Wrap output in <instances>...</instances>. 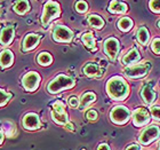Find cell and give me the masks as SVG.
<instances>
[{"label":"cell","instance_id":"277c9868","mask_svg":"<svg viewBox=\"0 0 160 150\" xmlns=\"http://www.w3.org/2000/svg\"><path fill=\"white\" fill-rule=\"evenodd\" d=\"M52 118L55 123L60 125H67L69 123V117L61 101H56L52 107Z\"/></svg>","mask_w":160,"mask_h":150},{"label":"cell","instance_id":"7c38bea8","mask_svg":"<svg viewBox=\"0 0 160 150\" xmlns=\"http://www.w3.org/2000/svg\"><path fill=\"white\" fill-rule=\"evenodd\" d=\"M149 120H150V116H149V113H148V111L145 110V109L140 108V109H137V110L134 111L133 124L136 127H141V126L147 125V124L149 123Z\"/></svg>","mask_w":160,"mask_h":150},{"label":"cell","instance_id":"d4e9b609","mask_svg":"<svg viewBox=\"0 0 160 150\" xmlns=\"http://www.w3.org/2000/svg\"><path fill=\"white\" fill-rule=\"evenodd\" d=\"M118 28H119L120 31L127 32V31H129L133 28V21L130 20L129 17H121L118 21Z\"/></svg>","mask_w":160,"mask_h":150},{"label":"cell","instance_id":"d6986e66","mask_svg":"<svg viewBox=\"0 0 160 150\" xmlns=\"http://www.w3.org/2000/svg\"><path fill=\"white\" fill-rule=\"evenodd\" d=\"M87 21H88V24L90 27L95 28V29H102L104 27V20L100 15H95V14H92L87 17Z\"/></svg>","mask_w":160,"mask_h":150},{"label":"cell","instance_id":"5bb4252c","mask_svg":"<svg viewBox=\"0 0 160 150\" xmlns=\"http://www.w3.org/2000/svg\"><path fill=\"white\" fill-rule=\"evenodd\" d=\"M40 41V36L36 34H27L22 43V49L23 52H29V50L34 49L38 46Z\"/></svg>","mask_w":160,"mask_h":150},{"label":"cell","instance_id":"4dcf8cb0","mask_svg":"<svg viewBox=\"0 0 160 150\" xmlns=\"http://www.w3.org/2000/svg\"><path fill=\"white\" fill-rule=\"evenodd\" d=\"M97 117H98V113H97L96 110H94V109H90V110H88L86 112V118L88 120H96Z\"/></svg>","mask_w":160,"mask_h":150},{"label":"cell","instance_id":"9c48e42d","mask_svg":"<svg viewBox=\"0 0 160 150\" xmlns=\"http://www.w3.org/2000/svg\"><path fill=\"white\" fill-rule=\"evenodd\" d=\"M103 48H104L105 54L108 55V57H109L111 61H114L117 59L118 53H119L120 44H119V41H118V39H116V38H113V37L108 38V39L104 41Z\"/></svg>","mask_w":160,"mask_h":150},{"label":"cell","instance_id":"836d02e7","mask_svg":"<svg viewBox=\"0 0 160 150\" xmlns=\"http://www.w3.org/2000/svg\"><path fill=\"white\" fill-rule=\"evenodd\" d=\"M96 150H110V147H109L107 143H101L100 146L97 147Z\"/></svg>","mask_w":160,"mask_h":150},{"label":"cell","instance_id":"6da1fadb","mask_svg":"<svg viewBox=\"0 0 160 150\" xmlns=\"http://www.w3.org/2000/svg\"><path fill=\"white\" fill-rule=\"evenodd\" d=\"M107 92L112 100L121 101L128 96L129 88L121 77H112L107 83Z\"/></svg>","mask_w":160,"mask_h":150},{"label":"cell","instance_id":"8fae6325","mask_svg":"<svg viewBox=\"0 0 160 150\" xmlns=\"http://www.w3.org/2000/svg\"><path fill=\"white\" fill-rule=\"evenodd\" d=\"M148 69H149V65L147 64H134L132 67L126 68L125 72L129 78H140L147 75Z\"/></svg>","mask_w":160,"mask_h":150},{"label":"cell","instance_id":"9a60e30c","mask_svg":"<svg viewBox=\"0 0 160 150\" xmlns=\"http://www.w3.org/2000/svg\"><path fill=\"white\" fill-rule=\"evenodd\" d=\"M141 96H142V99H143L145 103L151 106L156 101V92H154V90L151 86L145 85L141 90Z\"/></svg>","mask_w":160,"mask_h":150},{"label":"cell","instance_id":"d590c367","mask_svg":"<svg viewBox=\"0 0 160 150\" xmlns=\"http://www.w3.org/2000/svg\"><path fill=\"white\" fill-rule=\"evenodd\" d=\"M65 127H67L68 130H70V131H73L74 130V128H73V125H72L71 123H68L67 125H65Z\"/></svg>","mask_w":160,"mask_h":150},{"label":"cell","instance_id":"484cf974","mask_svg":"<svg viewBox=\"0 0 160 150\" xmlns=\"http://www.w3.org/2000/svg\"><path fill=\"white\" fill-rule=\"evenodd\" d=\"M37 61L40 65H42V67H47V65L52 64V62H53V57H52V55H50L49 53H47V52H42V53H40L39 55H38Z\"/></svg>","mask_w":160,"mask_h":150},{"label":"cell","instance_id":"f546056e","mask_svg":"<svg viewBox=\"0 0 160 150\" xmlns=\"http://www.w3.org/2000/svg\"><path fill=\"white\" fill-rule=\"evenodd\" d=\"M151 48L154 53L160 55V38H156V39L152 41V45H151Z\"/></svg>","mask_w":160,"mask_h":150},{"label":"cell","instance_id":"4fadbf2b","mask_svg":"<svg viewBox=\"0 0 160 150\" xmlns=\"http://www.w3.org/2000/svg\"><path fill=\"white\" fill-rule=\"evenodd\" d=\"M15 37V30H14V27L12 25H8V27L3 28L0 31V45L3 47L9 46L12 41L14 40Z\"/></svg>","mask_w":160,"mask_h":150},{"label":"cell","instance_id":"4316f807","mask_svg":"<svg viewBox=\"0 0 160 150\" xmlns=\"http://www.w3.org/2000/svg\"><path fill=\"white\" fill-rule=\"evenodd\" d=\"M10 97H12V94L0 88V107L5 106V104H6L7 102L9 101Z\"/></svg>","mask_w":160,"mask_h":150},{"label":"cell","instance_id":"f1b7e54d","mask_svg":"<svg viewBox=\"0 0 160 150\" xmlns=\"http://www.w3.org/2000/svg\"><path fill=\"white\" fill-rule=\"evenodd\" d=\"M150 6V9L154 13H160V0H153V1H150L149 3Z\"/></svg>","mask_w":160,"mask_h":150},{"label":"cell","instance_id":"74e56055","mask_svg":"<svg viewBox=\"0 0 160 150\" xmlns=\"http://www.w3.org/2000/svg\"><path fill=\"white\" fill-rule=\"evenodd\" d=\"M158 27L160 28V21H159V22H158Z\"/></svg>","mask_w":160,"mask_h":150},{"label":"cell","instance_id":"ffe728a7","mask_svg":"<svg viewBox=\"0 0 160 150\" xmlns=\"http://www.w3.org/2000/svg\"><path fill=\"white\" fill-rule=\"evenodd\" d=\"M96 100V95L92 92H87L82 95L81 100H80V109H85L87 108L89 104H92L93 102H95Z\"/></svg>","mask_w":160,"mask_h":150},{"label":"cell","instance_id":"e575fe53","mask_svg":"<svg viewBox=\"0 0 160 150\" xmlns=\"http://www.w3.org/2000/svg\"><path fill=\"white\" fill-rule=\"evenodd\" d=\"M126 150H140V146H137V144H130L127 147Z\"/></svg>","mask_w":160,"mask_h":150},{"label":"cell","instance_id":"30bf717a","mask_svg":"<svg viewBox=\"0 0 160 150\" xmlns=\"http://www.w3.org/2000/svg\"><path fill=\"white\" fill-rule=\"evenodd\" d=\"M22 124H23L24 128H25V130H29V131L38 130V128L41 126L39 116H38L37 113H34V112L27 113V115L23 117Z\"/></svg>","mask_w":160,"mask_h":150},{"label":"cell","instance_id":"5b68a950","mask_svg":"<svg viewBox=\"0 0 160 150\" xmlns=\"http://www.w3.org/2000/svg\"><path fill=\"white\" fill-rule=\"evenodd\" d=\"M40 79L41 78H40L39 74L34 72V71H30L24 75L22 78V86L28 92H34L39 87Z\"/></svg>","mask_w":160,"mask_h":150},{"label":"cell","instance_id":"8d00e7d4","mask_svg":"<svg viewBox=\"0 0 160 150\" xmlns=\"http://www.w3.org/2000/svg\"><path fill=\"white\" fill-rule=\"evenodd\" d=\"M3 137H5V134H3V132H1V131H0V144L2 143V141H3Z\"/></svg>","mask_w":160,"mask_h":150},{"label":"cell","instance_id":"7402d4cb","mask_svg":"<svg viewBox=\"0 0 160 150\" xmlns=\"http://www.w3.org/2000/svg\"><path fill=\"white\" fill-rule=\"evenodd\" d=\"M136 37L137 40L140 41L142 45H147L148 41H149V38H150V34H149V31L145 27H141L138 28V30L136 32Z\"/></svg>","mask_w":160,"mask_h":150},{"label":"cell","instance_id":"8992f818","mask_svg":"<svg viewBox=\"0 0 160 150\" xmlns=\"http://www.w3.org/2000/svg\"><path fill=\"white\" fill-rule=\"evenodd\" d=\"M129 110L123 106H117L114 107L110 112V118L114 124L117 125H122L127 123L129 119Z\"/></svg>","mask_w":160,"mask_h":150},{"label":"cell","instance_id":"ba28073f","mask_svg":"<svg viewBox=\"0 0 160 150\" xmlns=\"http://www.w3.org/2000/svg\"><path fill=\"white\" fill-rule=\"evenodd\" d=\"M73 38V32L64 25H56L53 30V39L56 43H70Z\"/></svg>","mask_w":160,"mask_h":150},{"label":"cell","instance_id":"1f68e13d","mask_svg":"<svg viewBox=\"0 0 160 150\" xmlns=\"http://www.w3.org/2000/svg\"><path fill=\"white\" fill-rule=\"evenodd\" d=\"M69 106H70L71 108H78L80 107V100L78 99L77 96H71L70 99H69Z\"/></svg>","mask_w":160,"mask_h":150},{"label":"cell","instance_id":"2e32d148","mask_svg":"<svg viewBox=\"0 0 160 150\" xmlns=\"http://www.w3.org/2000/svg\"><path fill=\"white\" fill-rule=\"evenodd\" d=\"M14 62V54L9 49H3L0 52V68L7 69Z\"/></svg>","mask_w":160,"mask_h":150},{"label":"cell","instance_id":"44dd1931","mask_svg":"<svg viewBox=\"0 0 160 150\" xmlns=\"http://www.w3.org/2000/svg\"><path fill=\"white\" fill-rule=\"evenodd\" d=\"M109 10L114 14H122L127 10V6L126 3H120V1H111L110 6H109Z\"/></svg>","mask_w":160,"mask_h":150},{"label":"cell","instance_id":"f35d334b","mask_svg":"<svg viewBox=\"0 0 160 150\" xmlns=\"http://www.w3.org/2000/svg\"><path fill=\"white\" fill-rule=\"evenodd\" d=\"M158 149H159V150H160V143H159V148H158Z\"/></svg>","mask_w":160,"mask_h":150},{"label":"cell","instance_id":"e0dca14e","mask_svg":"<svg viewBox=\"0 0 160 150\" xmlns=\"http://www.w3.org/2000/svg\"><path fill=\"white\" fill-rule=\"evenodd\" d=\"M140 59H141L140 53L137 52L136 48H133V49H130L129 52L122 57L121 62H122V64L128 65V64L135 63V62H137V61H140Z\"/></svg>","mask_w":160,"mask_h":150},{"label":"cell","instance_id":"3957f363","mask_svg":"<svg viewBox=\"0 0 160 150\" xmlns=\"http://www.w3.org/2000/svg\"><path fill=\"white\" fill-rule=\"evenodd\" d=\"M61 14V7L60 5L55 1H47L43 6L42 15H41V23L43 28H47L48 24L56 17L60 16Z\"/></svg>","mask_w":160,"mask_h":150},{"label":"cell","instance_id":"cb8c5ba5","mask_svg":"<svg viewBox=\"0 0 160 150\" xmlns=\"http://www.w3.org/2000/svg\"><path fill=\"white\" fill-rule=\"evenodd\" d=\"M100 72V68L95 63H87L83 67V74L88 77H95Z\"/></svg>","mask_w":160,"mask_h":150},{"label":"cell","instance_id":"d6a6232c","mask_svg":"<svg viewBox=\"0 0 160 150\" xmlns=\"http://www.w3.org/2000/svg\"><path fill=\"white\" fill-rule=\"evenodd\" d=\"M151 116L156 120H160V107H152L150 109Z\"/></svg>","mask_w":160,"mask_h":150},{"label":"cell","instance_id":"7a4b0ae2","mask_svg":"<svg viewBox=\"0 0 160 150\" xmlns=\"http://www.w3.org/2000/svg\"><path fill=\"white\" fill-rule=\"evenodd\" d=\"M74 85H76V83L72 78L65 76V75H58L47 85V91L50 94H56L62 92V91L70 90Z\"/></svg>","mask_w":160,"mask_h":150},{"label":"cell","instance_id":"83f0119b","mask_svg":"<svg viewBox=\"0 0 160 150\" xmlns=\"http://www.w3.org/2000/svg\"><path fill=\"white\" fill-rule=\"evenodd\" d=\"M74 7H76V10L80 14L86 13L87 10H88V5H87V3H85V1H78Z\"/></svg>","mask_w":160,"mask_h":150},{"label":"cell","instance_id":"603a6c76","mask_svg":"<svg viewBox=\"0 0 160 150\" xmlns=\"http://www.w3.org/2000/svg\"><path fill=\"white\" fill-rule=\"evenodd\" d=\"M81 40H82L83 45L87 47V48H89V49H94L95 48V38H94L93 34L92 32H85L82 34V37H81Z\"/></svg>","mask_w":160,"mask_h":150},{"label":"cell","instance_id":"52a82bcc","mask_svg":"<svg viewBox=\"0 0 160 150\" xmlns=\"http://www.w3.org/2000/svg\"><path fill=\"white\" fill-rule=\"evenodd\" d=\"M160 135V128L156 125H151V126L147 127L142 131L140 137H138V141H140L141 144L143 146H148L149 143L153 142Z\"/></svg>","mask_w":160,"mask_h":150},{"label":"cell","instance_id":"ac0fdd59","mask_svg":"<svg viewBox=\"0 0 160 150\" xmlns=\"http://www.w3.org/2000/svg\"><path fill=\"white\" fill-rule=\"evenodd\" d=\"M14 12L18 15H24V14H27L29 10H30V3L29 1L27 0H22V1H17L15 3L13 7Z\"/></svg>","mask_w":160,"mask_h":150}]
</instances>
